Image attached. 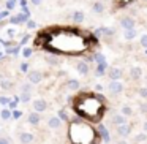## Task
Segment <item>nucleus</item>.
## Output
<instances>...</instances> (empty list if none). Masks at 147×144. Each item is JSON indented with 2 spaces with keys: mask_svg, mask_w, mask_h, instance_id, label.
<instances>
[{
  "mask_svg": "<svg viewBox=\"0 0 147 144\" xmlns=\"http://www.w3.org/2000/svg\"><path fill=\"white\" fill-rule=\"evenodd\" d=\"M71 101H73L71 103L73 111L79 116V119L87 120L90 124L101 122L106 112V98L100 93L79 92Z\"/></svg>",
  "mask_w": 147,
  "mask_h": 144,
  "instance_id": "f257e3e1",
  "label": "nucleus"
},
{
  "mask_svg": "<svg viewBox=\"0 0 147 144\" xmlns=\"http://www.w3.org/2000/svg\"><path fill=\"white\" fill-rule=\"evenodd\" d=\"M68 139L71 144H100L101 138L96 128L82 119H71L68 124Z\"/></svg>",
  "mask_w": 147,
  "mask_h": 144,
  "instance_id": "f03ea898",
  "label": "nucleus"
},
{
  "mask_svg": "<svg viewBox=\"0 0 147 144\" xmlns=\"http://www.w3.org/2000/svg\"><path fill=\"white\" fill-rule=\"evenodd\" d=\"M49 30L46 29V30H41V32L38 33V35L35 37V41H33V46L35 48H40V49H45V46H46V43L49 41Z\"/></svg>",
  "mask_w": 147,
  "mask_h": 144,
  "instance_id": "7ed1b4c3",
  "label": "nucleus"
},
{
  "mask_svg": "<svg viewBox=\"0 0 147 144\" xmlns=\"http://www.w3.org/2000/svg\"><path fill=\"white\" fill-rule=\"evenodd\" d=\"M27 79H29L30 84L36 86V84L43 82V79H45V73H43L41 70H30L29 73H27Z\"/></svg>",
  "mask_w": 147,
  "mask_h": 144,
  "instance_id": "20e7f679",
  "label": "nucleus"
},
{
  "mask_svg": "<svg viewBox=\"0 0 147 144\" xmlns=\"http://www.w3.org/2000/svg\"><path fill=\"white\" fill-rule=\"evenodd\" d=\"M119 24H120V27L123 30H133L136 29V19H134L133 16H122L120 21H119Z\"/></svg>",
  "mask_w": 147,
  "mask_h": 144,
  "instance_id": "39448f33",
  "label": "nucleus"
},
{
  "mask_svg": "<svg viewBox=\"0 0 147 144\" xmlns=\"http://www.w3.org/2000/svg\"><path fill=\"white\" fill-rule=\"evenodd\" d=\"M108 90L112 95H120L125 90V84L122 82V81H111V82L108 84Z\"/></svg>",
  "mask_w": 147,
  "mask_h": 144,
  "instance_id": "423d86ee",
  "label": "nucleus"
},
{
  "mask_svg": "<svg viewBox=\"0 0 147 144\" xmlns=\"http://www.w3.org/2000/svg\"><path fill=\"white\" fill-rule=\"evenodd\" d=\"M48 101H46L45 98H35L32 101V108H33V111L35 112H45V111H48Z\"/></svg>",
  "mask_w": 147,
  "mask_h": 144,
  "instance_id": "0eeeda50",
  "label": "nucleus"
},
{
  "mask_svg": "<svg viewBox=\"0 0 147 144\" xmlns=\"http://www.w3.org/2000/svg\"><path fill=\"white\" fill-rule=\"evenodd\" d=\"M45 62L49 65V67H60L62 64V59L59 54H54V52H48L45 55Z\"/></svg>",
  "mask_w": 147,
  "mask_h": 144,
  "instance_id": "6e6552de",
  "label": "nucleus"
},
{
  "mask_svg": "<svg viewBox=\"0 0 147 144\" xmlns=\"http://www.w3.org/2000/svg\"><path fill=\"white\" fill-rule=\"evenodd\" d=\"M108 74L111 78V81H120L123 78V70L119 67H111V68H108Z\"/></svg>",
  "mask_w": 147,
  "mask_h": 144,
  "instance_id": "1a4fd4ad",
  "label": "nucleus"
},
{
  "mask_svg": "<svg viewBox=\"0 0 147 144\" xmlns=\"http://www.w3.org/2000/svg\"><path fill=\"white\" fill-rule=\"evenodd\" d=\"M131 125L130 124H122V125H117V128H115V131H117V135L120 138H128L131 135Z\"/></svg>",
  "mask_w": 147,
  "mask_h": 144,
  "instance_id": "9d476101",
  "label": "nucleus"
},
{
  "mask_svg": "<svg viewBox=\"0 0 147 144\" xmlns=\"http://www.w3.org/2000/svg\"><path fill=\"white\" fill-rule=\"evenodd\" d=\"M76 71L81 76H87V74L90 73V65L87 64L86 60H78L76 62Z\"/></svg>",
  "mask_w": 147,
  "mask_h": 144,
  "instance_id": "9b49d317",
  "label": "nucleus"
},
{
  "mask_svg": "<svg viewBox=\"0 0 147 144\" xmlns=\"http://www.w3.org/2000/svg\"><path fill=\"white\" fill-rule=\"evenodd\" d=\"M62 125H63V122H62L57 116H51V117L48 119V127L51 128V130H60Z\"/></svg>",
  "mask_w": 147,
  "mask_h": 144,
  "instance_id": "f8f14e48",
  "label": "nucleus"
},
{
  "mask_svg": "<svg viewBox=\"0 0 147 144\" xmlns=\"http://www.w3.org/2000/svg\"><path fill=\"white\" fill-rule=\"evenodd\" d=\"M19 141H21V144H32L35 141V135L30 133V131H21Z\"/></svg>",
  "mask_w": 147,
  "mask_h": 144,
  "instance_id": "ddd939ff",
  "label": "nucleus"
},
{
  "mask_svg": "<svg viewBox=\"0 0 147 144\" xmlns=\"http://www.w3.org/2000/svg\"><path fill=\"white\" fill-rule=\"evenodd\" d=\"M142 74H144V71H142V68H141L139 65H134V67L130 68V78H131V81L141 79V78H142Z\"/></svg>",
  "mask_w": 147,
  "mask_h": 144,
  "instance_id": "4468645a",
  "label": "nucleus"
},
{
  "mask_svg": "<svg viewBox=\"0 0 147 144\" xmlns=\"http://www.w3.org/2000/svg\"><path fill=\"white\" fill-rule=\"evenodd\" d=\"M27 122H29L30 125H33V127H38L40 122H41V116H40V112L32 111L29 116H27Z\"/></svg>",
  "mask_w": 147,
  "mask_h": 144,
  "instance_id": "2eb2a0df",
  "label": "nucleus"
},
{
  "mask_svg": "<svg viewBox=\"0 0 147 144\" xmlns=\"http://www.w3.org/2000/svg\"><path fill=\"white\" fill-rule=\"evenodd\" d=\"M96 130H98L100 138H101L103 143H105V144H109V143H111V136H109V131H108V128H106L105 125H100V127L96 128Z\"/></svg>",
  "mask_w": 147,
  "mask_h": 144,
  "instance_id": "dca6fc26",
  "label": "nucleus"
},
{
  "mask_svg": "<svg viewBox=\"0 0 147 144\" xmlns=\"http://www.w3.org/2000/svg\"><path fill=\"white\" fill-rule=\"evenodd\" d=\"M71 21H73L74 24H82L84 21H86V14H84V11L81 10H76L71 13Z\"/></svg>",
  "mask_w": 147,
  "mask_h": 144,
  "instance_id": "f3484780",
  "label": "nucleus"
},
{
  "mask_svg": "<svg viewBox=\"0 0 147 144\" xmlns=\"http://www.w3.org/2000/svg\"><path fill=\"white\" fill-rule=\"evenodd\" d=\"M65 87H67L68 90H71V92H78V90L81 89V82L78 79H74V78H71V79H68L67 82H65Z\"/></svg>",
  "mask_w": 147,
  "mask_h": 144,
  "instance_id": "a211bd4d",
  "label": "nucleus"
},
{
  "mask_svg": "<svg viewBox=\"0 0 147 144\" xmlns=\"http://www.w3.org/2000/svg\"><path fill=\"white\" fill-rule=\"evenodd\" d=\"M92 10H93V13H95V14H103V13H105V10H106L105 2H101V0H95L93 5H92Z\"/></svg>",
  "mask_w": 147,
  "mask_h": 144,
  "instance_id": "6ab92c4d",
  "label": "nucleus"
},
{
  "mask_svg": "<svg viewBox=\"0 0 147 144\" xmlns=\"http://www.w3.org/2000/svg\"><path fill=\"white\" fill-rule=\"evenodd\" d=\"M111 124L112 125H122V124H127V117H125L123 114H120V112H119V114H114L111 117Z\"/></svg>",
  "mask_w": 147,
  "mask_h": 144,
  "instance_id": "aec40b11",
  "label": "nucleus"
},
{
  "mask_svg": "<svg viewBox=\"0 0 147 144\" xmlns=\"http://www.w3.org/2000/svg\"><path fill=\"white\" fill-rule=\"evenodd\" d=\"M95 73H96V76L98 78H103L106 73H108V64H96V70H95Z\"/></svg>",
  "mask_w": 147,
  "mask_h": 144,
  "instance_id": "412c9836",
  "label": "nucleus"
},
{
  "mask_svg": "<svg viewBox=\"0 0 147 144\" xmlns=\"http://www.w3.org/2000/svg\"><path fill=\"white\" fill-rule=\"evenodd\" d=\"M136 37H138L136 29H133V30H125V32H123V40H127V41H133Z\"/></svg>",
  "mask_w": 147,
  "mask_h": 144,
  "instance_id": "4be33fe9",
  "label": "nucleus"
},
{
  "mask_svg": "<svg viewBox=\"0 0 147 144\" xmlns=\"http://www.w3.org/2000/svg\"><path fill=\"white\" fill-rule=\"evenodd\" d=\"M57 117L60 119L62 122H67V124H70V120H71V117L68 116V112L65 111V109H59V112H57Z\"/></svg>",
  "mask_w": 147,
  "mask_h": 144,
  "instance_id": "5701e85b",
  "label": "nucleus"
},
{
  "mask_svg": "<svg viewBox=\"0 0 147 144\" xmlns=\"http://www.w3.org/2000/svg\"><path fill=\"white\" fill-rule=\"evenodd\" d=\"M21 54H22L24 59H30L33 55V48H29V46H22L21 48Z\"/></svg>",
  "mask_w": 147,
  "mask_h": 144,
  "instance_id": "b1692460",
  "label": "nucleus"
},
{
  "mask_svg": "<svg viewBox=\"0 0 147 144\" xmlns=\"http://www.w3.org/2000/svg\"><path fill=\"white\" fill-rule=\"evenodd\" d=\"M120 114H123L125 117H131V116H133V109H131V106L123 105V106L120 108Z\"/></svg>",
  "mask_w": 147,
  "mask_h": 144,
  "instance_id": "393cba45",
  "label": "nucleus"
},
{
  "mask_svg": "<svg viewBox=\"0 0 147 144\" xmlns=\"http://www.w3.org/2000/svg\"><path fill=\"white\" fill-rule=\"evenodd\" d=\"M96 33H101V35H105V37H112L114 35V30L108 29V27H100V29L96 30Z\"/></svg>",
  "mask_w": 147,
  "mask_h": 144,
  "instance_id": "a878e982",
  "label": "nucleus"
},
{
  "mask_svg": "<svg viewBox=\"0 0 147 144\" xmlns=\"http://www.w3.org/2000/svg\"><path fill=\"white\" fill-rule=\"evenodd\" d=\"M19 101H21V103H30V101H32V93L21 92V95H19Z\"/></svg>",
  "mask_w": 147,
  "mask_h": 144,
  "instance_id": "bb28decb",
  "label": "nucleus"
},
{
  "mask_svg": "<svg viewBox=\"0 0 147 144\" xmlns=\"http://www.w3.org/2000/svg\"><path fill=\"white\" fill-rule=\"evenodd\" d=\"M0 117L3 119V120H8V119L11 117V109H8V108L2 109V111H0Z\"/></svg>",
  "mask_w": 147,
  "mask_h": 144,
  "instance_id": "cd10ccee",
  "label": "nucleus"
},
{
  "mask_svg": "<svg viewBox=\"0 0 147 144\" xmlns=\"http://www.w3.org/2000/svg\"><path fill=\"white\" fill-rule=\"evenodd\" d=\"M0 87L3 90H10L11 87H13V82H10V81H7V79H2L0 81Z\"/></svg>",
  "mask_w": 147,
  "mask_h": 144,
  "instance_id": "c85d7f7f",
  "label": "nucleus"
},
{
  "mask_svg": "<svg viewBox=\"0 0 147 144\" xmlns=\"http://www.w3.org/2000/svg\"><path fill=\"white\" fill-rule=\"evenodd\" d=\"M36 26H38V24H36V21H33V19H27V21H26V27H27L29 30L36 29Z\"/></svg>",
  "mask_w": 147,
  "mask_h": 144,
  "instance_id": "c756f323",
  "label": "nucleus"
},
{
  "mask_svg": "<svg viewBox=\"0 0 147 144\" xmlns=\"http://www.w3.org/2000/svg\"><path fill=\"white\" fill-rule=\"evenodd\" d=\"M134 141H136V143H144V141H147V133H138L136 136H134Z\"/></svg>",
  "mask_w": 147,
  "mask_h": 144,
  "instance_id": "7c9ffc66",
  "label": "nucleus"
},
{
  "mask_svg": "<svg viewBox=\"0 0 147 144\" xmlns=\"http://www.w3.org/2000/svg\"><path fill=\"white\" fill-rule=\"evenodd\" d=\"M32 86H33V84H30V82H27V84H22V86H21V92L32 93Z\"/></svg>",
  "mask_w": 147,
  "mask_h": 144,
  "instance_id": "2f4dec72",
  "label": "nucleus"
},
{
  "mask_svg": "<svg viewBox=\"0 0 147 144\" xmlns=\"http://www.w3.org/2000/svg\"><path fill=\"white\" fill-rule=\"evenodd\" d=\"M138 95H139L141 98L147 100V86L146 87H139V89H138Z\"/></svg>",
  "mask_w": 147,
  "mask_h": 144,
  "instance_id": "473e14b6",
  "label": "nucleus"
},
{
  "mask_svg": "<svg viewBox=\"0 0 147 144\" xmlns=\"http://www.w3.org/2000/svg\"><path fill=\"white\" fill-rule=\"evenodd\" d=\"M7 35H8V38H10V40H14L18 37V30L16 29H8L7 30Z\"/></svg>",
  "mask_w": 147,
  "mask_h": 144,
  "instance_id": "72a5a7b5",
  "label": "nucleus"
},
{
  "mask_svg": "<svg viewBox=\"0 0 147 144\" xmlns=\"http://www.w3.org/2000/svg\"><path fill=\"white\" fill-rule=\"evenodd\" d=\"M19 68H21L22 73H29V71H30V64H29V62H22Z\"/></svg>",
  "mask_w": 147,
  "mask_h": 144,
  "instance_id": "f704fd0d",
  "label": "nucleus"
},
{
  "mask_svg": "<svg viewBox=\"0 0 147 144\" xmlns=\"http://www.w3.org/2000/svg\"><path fill=\"white\" fill-rule=\"evenodd\" d=\"M11 116H13L14 120H19V119L22 117V112H21L19 109H13V111H11Z\"/></svg>",
  "mask_w": 147,
  "mask_h": 144,
  "instance_id": "c9c22d12",
  "label": "nucleus"
},
{
  "mask_svg": "<svg viewBox=\"0 0 147 144\" xmlns=\"http://www.w3.org/2000/svg\"><path fill=\"white\" fill-rule=\"evenodd\" d=\"M18 100H19V98L10 100V103H8V109H11V111H13V109H16L18 108Z\"/></svg>",
  "mask_w": 147,
  "mask_h": 144,
  "instance_id": "e433bc0d",
  "label": "nucleus"
},
{
  "mask_svg": "<svg viewBox=\"0 0 147 144\" xmlns=\"http://www.w3.org/2000/svg\"><path fill=\"white\" fill-rule=\"evenodd\" d=\"M139 45L142 46V48H147V33H144V35L139 37Z\"/></svg>",
  "mask_w": 147,
  "mask_h": 144,
  "instance_id": "4c0bfd02",
  "label": "nucleus"
},
{
  "mask_svg": "<svg viewBox=\"0 0 147 144\" xmlns=\"http://www.w3.org/2000/svg\"><path fill=\"white\" fill-rule=\"evenodd\" d=\"M131 2H133V0H115L114 3L117 5L119 8H120V7H125L127 3H131Z\"/></svg>",
  "mask_w": 147,
  "mask_h": 144,
  "instance_id": "58836bf2",
  "label": "nucleus"
},
{
  "mask_svg": "<svg viewBox=\"0 0 147 144\" xmlns=\"http://www.w3.org/2000/svg\"><path fill=\"white\" fill-rule=\"evenodd\" d=\"M10 97H5V95H0V105L2 106H5V105H8L10 103Z\"/></svg>",
  "mask_w": 147,
  "mask_h": 144,
  "instance_id": "ea45409f",
  "label": "nucleus"
},
{
  "mask_svg": "<svg viewBox=\"0 0 147 144\" xmlns=\"http://www.w3.org/2000/svg\"><path fill=\"white\" fill-rule=\"evenodd\" d=\"M16 7V2L14 0H7V10H13Z\"/></svg>",
  "mask_w": 147,
  "mask_h": 144,
  "instance_id": "a19ab883",
  "label": "nucleus"
},
{
  "mask_svg": "<svg viewBox=\"0 0 147 144\" xmlns=\"http://www.w3.org/2000/svg\"><path fill=\"white\" fill-rule=\"evenodd\" d=\"M139 111L142 114H147V103H139Z\"/></svg>",
  "mask_w": 147,
  "mask_h": 144,
  "instance_id": "79ce46f5",
  "label": "nucleus"
},
{
  "mask_svg": "<svg viewBox=\"0 0 147 144\" xmlns=\"http://www.w3.org/2000/svg\"><path fill=\"white\" fill-rule=\"evenodd\" d=\"M0 144H10V138H7V136H0Z\"/></svg>",
  "mask_w": 147,
  "mask_h": 144,
  "instance_id": "37998d69",
  "label": "nucleus"
},
{
  "mask_svg": "<svg viewBox=\"0 0 147 144\" xmlns=\"http://www.w3.org/2000/svg\"><path fill=\"white\" fill-rule=\"evenodd\" d=\"M29 40H30V35H29V33H27L26 37H22V41H21L19 45H21V46H24V45H26L27 41H29Z\"/></svg>",
  "mask_w": 147,
  "mask_h": 144,
  "instance_id": "c03bdc74",
  "label": "nucleus"
},
{
  "mask_svg": "<svg viewBox=\"0 0 147 144\" xmlns=\"http://www.w3.org/2000/svg\"><path fill=\"white\" fill-rule=\"evenodd\" d=\"M30 3L35 5V7H40V5L43 3V0H30Z\"/></svg>",
  "mask_w": 147,
  "mask_h": 144,
  "instance_id": "a18cd8bd",
  "label": "nucleus"
},
{
  "mask_svg": "<svg viewBox=\"0 0 147 144\" xmlns=\"http://www.w3.org/2000/svg\"><path fill=\"white\" fill-rule=\"evenodd\" d=\"M95 90H96V92H101V90H103V86H101V84H96V86H95Z\"/></svg>",
  "mask_w": 147,
  "mask_h": 144,
  "instance_id": "49530a36",
  "label": "nucleus"
},
{
  "mask_svg": "<svg viewBox=\"0 0 147 144\" xmlns=\"http://www.w3.org/2000/svg\"><path fill=\"white\" fill-rule=\"evenodd\" d=\"M142 130H144V133H147V120L142 124Z\"/></svg>",
  "mask_w": 147,
  "mask_h": 144,
  "instance_id": "de8ad7c7",
  "label": "nucleus"
},
{
  "mask_svg": "<svg viewBox=\"0 0 147 144\" xmlns=\"http://www.w3.org/2000/svg\"><path fill=\"white\" fill-rule=\"evenodd\" d=\"M115 144H130V143H128V141H125V139H120V141H117Z\"/></svg>",
  "mask_w": 147,
  "mask_h": 144,
  "instance_id": "09e8293b",
  "label": "nucleus"
},
{
  "mask_svg": "<svg viewBox=\"0 0 147 144\" xmlns=\"http://www.w3.org/2000/svg\"><path fill=\"white\" fill-rule=\"evenodd\" d=\"M146 55H147V48H146Z\"/></svg>",
  "mask_w": 147,
  "mask_h": 144,
  "instance_id": "8fccbe9b",
  "label": "nucleus"
}]
</instances>
